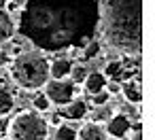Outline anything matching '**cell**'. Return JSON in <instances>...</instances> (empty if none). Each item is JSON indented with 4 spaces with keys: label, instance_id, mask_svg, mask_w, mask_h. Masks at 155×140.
Returning a JSON list of instances; mask_svg holds the SVG:
<instances>
[{
    "label": "cell",
    "instance_id": "6da1fadb",
    "mask_svg": "<svg viewBox=\"0 0 155 140\" xmlns=\"http://www.w3.org/2000/svg\"><path fill=\"white\" fill-rule=\"evenodd\" d=\"M98 0H26L19 9V34L38 51L77 49L96 38Z\"/></svg>",
    "mask_w": 155,
    "mask_h": 140
},
{
    "label": "cell",
    "instance_id": "7a4b0ae2",
    "mask_svg": "<svg viewBox=\"0 0 155 140\" xmlns=\"http://www.w3.org/2000/svg\"><path fill=\"white\" fill-rule=\"evenodd\" d=\"M100 26L106 43L130 55L142 51V0H98Z\"/></svg>",
    "mask_w": 155,
    "mask_h": 140
},
{
    "label": "cell",
    "instance_id": "3957f363",
    "mask_svg": "<svg viewBox=\"0 0 155 140\" xmlns=\"http://www.w3.org/2000/svg\"><path fill=\"white\" fill-rule=\"evenodd\" d=\"M11 79L17 87L26 91H38L49 79V60L41 51H26L13 57L9 66Z\"/></svg>",
    "mask_w": 155,
    "mask_h": 140
},
{
    "label": "cell",
    "instance_id": "277c9868",
    "mask_svg": "<svg viewBox=\"0 0 155 140\" xmlns=\"http://www.w3.org/2000/svg\"><path fill=\"white\" fill-rule=\"evenodd\" d=\"M7 134H9V140H47L49 123L34 108L21 110L13 117V121H9Z\"/></svg>",
    "mask_w": 155,
    "mask_h": 140
},
{
    "label": "cell",
    "instance_id": "5b68a950",
    "mask_svg": "<svg viewBox=\"0 0 155 140\" xmlns=\"http://www.w3.org/2000/svg\"><path fill=\"white\" fill-rule=\"evenodd\" d=\"M43 93L47 96V100L53 106H66L72 98H74V83L66 77V79H47V83L43 85Z\"/></svg>",
    "mask_w": 155,
    "mask_h": 140
},
{
    "label": "cell",
    "instance_id": "8992f818",
    "mask_svg": "<svg viewBox=\"0 0 155 140\" xmlns=\"http://www.w3.org/2000/svg\"><path fill=\"white\" fill-rule=\"evenodd\" d=\"M130 127H132V121L127 115L123 112H117V115H110L106 119V134L113 136V138H125L130 134Z\"/></svg>",
    "mask_w": 155,
    "mask_h": 140
},
{
    "label": "cell",
    "instance_id": "52a82bcc",
    "mask_svg": "<svg viewBox=\"0 0 155 140\" xmlns=\"http://www.w3.org/2000/svg\"><path fill=\"white\" fill-rule=\"evenodd\" d=\"M77 140H108V134L98 121H89L77 129Z\"/></svg>",
    "mask_w": 155,
    "mask_h": 140
},
{
    "label": "cell",
    "instance_id": "ba28073f",
    "mask_svg": "<svg viewBox=\"0 0 155 140\" xmlns=\"http://www.w3.org/2000/svg\"><path fill=\"white\" fill-rule=\"evenodd\" d=\"M106 81H108V79H106L100 70H91V72H87L83 85H85V91H87V93H98V91L104 89Z\"/></svg>",
    "mask_w": 155,
    "mask_h": 140
},
{
    "label": "cell",
    "instance_id": "9c48e42d",
    "mask_svg": "<svg viewBox=\"0 0 155 140\" xmlns=\"http://www.w3.org/2000/svg\"><path fill=\"white\" fill-rule=\"evenodd\" d=\"M123 98L130 102V104H140L142 102V91H140V81H123L121 83V89Z\"/></svg>",
    "mask_w": 155,
    "mask_h": 140
},
{
    "label": "cell",
    "instance_id": "30bf717a",
    "mask_svg": "<svg viewBox=\"0 0 155 140\" xmlns=\"http://www.w3.org/2000/svg\"><path fill=\"white\" fill-rule=\"evenodd\" d=\"M13 34H15L13 17H11V13H7L2 7H0V45H2V43H9Z\"/></svg>",
    "mask_w": 155,
    "mask_h": 140
},
{
    "label": "cell",
    "instance_id": "8fae6325",
    "mask_svg": "<svg viewBox=\"0 0 155 140\" xmlns=\"http://www.w3.org/2000/svg\"><path fill=\"white\" fill-rule=\"evenodd\" d=\"M70 68H72L70 60H66V57L53 60V62H49V77L51 79H66L70 74Z\"/></svg>",
    "mask_w": 155,
    "mask_h": 140
},
{
    "label": "cell",
    "instance_id": "7c38bea8",
    "mask_svg": "<svg viewBox=\"0 0 155 140\" xmlns=\"http://www.w3.org/2000/svg\"><path fill=\"white\" fill-rule=\"evenodd\" d=\"M13 108H15V96L2 81H0V117H7Z\"/></svg>",
    "mask_w": 155,
    "mask_h": 140
},
{
    "label": "cell",
    "instance_id": "4fadbf2b",
    "mask_svg": "<svg viewBox=\"0 0 155 140\" xmlns=\"http://www.w3.org/2000/svg\"><path fill=\"white\" fill-rule=\"evenodd\" d=\"M87 115V104L83 102V100H70L68 104H66V117L70 119V121H79V119H83Z\"/></svg>",
    "mask_w": 155,
    "mask_h": 140
},
{
    "label": "cell",
    "instance_id": "5bb4252c",
    "mask_svg": "<svg viewBox=\"0 0 155 140\" xmlns=\"http://www.w3.org/2000/svg\"><path fill=\"white\" fill-rule=\"evenodd\" d=\"M68 77H70V81H72L74 85H83V81H85V77H87V68H85L83 64H72Z\"/></svg>",
    "mask_w": 155,
    "mask_h": 140
},
{
    "label": "cell",
    "instance_id": "9a60e30c",
    "mask_svg": "<svg viewBox=\"0 0 155 140\" xmlns=\"http://www.w3.org/2000/svg\"><path fill=\"white\" fill-rule=\"evenodd\" d=\"M53 140H77V129L70 125H58Z\"/></svg>",
    "mask_w": 155,
    "mask_h": 140
},
{
    "label": "cell",
    "instance_id": "2e32d148",
    "mask_svg": "<svg viewBox=\"0 0 155 140\" xmlns=\"http://www.w3.org/2000/svg\"><path fill=\"white\" fill-rule=\"evenodd\" d=\"M121 70H123V66H121V62L119 60H113V62H108L106 66H104V77L106 79H117L119 74H121Z\"/></svg>",
    "mask_w": 155,
    "mask_h": 140
},
{
    "label": "cell",
    "instance_id": "e0dca14e",
    "mask_svg": "<svg viewBox=\"0 0 155 140\" xmlns=\"http://www.w3.org/2000/svg\"><path fill=\"white\" fill-rule=\"evenodd\" d=\"M98 53H100V43L96 38L87 41L85 43V49H83V57L85 60H94V57H98Z\"/></svg>",
    "mask_w": 155,
    "mask_h": 140
},
{
    "label": "cell",
    "instance_id": "ac0fdd59",
    "mask_svg": "<svg viewBox=\"0 0 155 140\" xmlns=\"http://www.w3.org/2000/svg\"><path fill=\"white\" fill-rule=\"evenodd\" d=\"M32 104H34V110H38V112H45V110L51 108V102L47 100V96H45V93H38V91L34 93Z\"/></svg>",
    "mask_w": 155,
    "mask_h": 140
},
{
    "label": "cell",
    "instance_id": "d6986e66",
    "mask_svg": "<svg viewBox=\"0 0 155 140\" xmlns=\"http://www.w3.org/2000/svg\"><path fill=\"white\" fill-rule=\"evenodd\" d=\"M94 96V104L96 106H104L108 100H110V93L106 91V89H102V91H98V93H91Z\"/></svg>",
    "mask_w": 155,
    "mask_h": 140
},
{
    "label": "cell",
    "instance_id": "ffe728a7",
    "mask_svg": "<svg viewBox=\"0 0 155 140\" xmlns=\"http://www.w3.org/2000/svg\"><path fill=\"white\" fill-rule=\"evenodd\" d=\"M130 132H132V138L130 140H142V127H140V123L134 125V127H130Z\"/></svg>",
    "mask_w": 155,
    "mask_h": 140
},
{
    "label": "cell",
    "instance_id": "44dd1931",
    "mask_svg": "<svg viewBox=\"0 0 155 140\" xmlns=\"http://www.w3.org/2000/svg\"><path fill=\"white\" fill-rule=\"evenodd\" d=\"M7 127H9V121H7L5 117H0V136L7 132Z\"/></svg>",
    "mask_w": 155,
    "mask_h": 140
},
{
    "label": "cell",
    "instance_id": "7402d4cb",
    "mask_svg": "<svg viewBox=\"0 0 155 140\" xmlns=\"http://www.w3.org/2000/svg\"><path fill=\"white\" fill-rule=\"evenodd\" d=\"M5 2H7V0H0V7H5Z\"/></svg>",
    "mask_w": 155,
    "mask_h": 140
},
{
    "label": "cell",
    "instance_id": "603a6c76",
    "mask_svg": "<svg viewBox=\"0 0 155 140\" xmlns=\"http://www.w3.org/2000/svg\"><path fill=\"white\" fill-rule=\"evenodd\" d=\"M117 140H123V138H117Z\"/></svg>",
    "mask_w": 155,
    "mask_h": 140
}]
</instances>
